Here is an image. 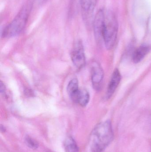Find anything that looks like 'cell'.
I'll list each match as a JSON object with an SVG mask.
<instances>
[{
    "label": "cell",
    "instance_id": "e0dca14e",
    "mask_svg": "<svg viewBox=\"0 0 151 152\" xmlns=\"http://www.w3.org/2000/svg\"><path fill=\"white\" fill-rule=\"evenodd\" d=\"M50 152V151H48V152Z\"/></svg>",
    "mask_w": 151,
    "mask_h": 152
},
{
    "label": "cell",
    "instance_id": "3957f363",
    "mask_svg": "<svg viewBox=\"0 0 151 152\" xmlns=\"http://www.w3.org/2000/svg\"><path fill=\"white\" fill-rule=\"evenodd\" d=\"M118 21L115 15L111 12H107L105 18L103 40L107 50H111L115 45L118 37Z\"/></svg>",
    "mask_w": 151,
    "mask_h": 152
},
{
    "label": "cell",
    "instance_id": "7a4b0ae2",
    "mask_svg": "<svg viewBox=\"0 0 151 152\" xmlns=\"http://www.w3.org/2000/svg\"><path fill=\"white\" fill-rule=\"evenodd\" d=\"M33 7L31 1L26 2L13 20L4 28L1 33L2 37H11L19 34L26 26Z\"/></svg>",
    "mask_w": 151,
    "mask_h": 152
},
{
    "label": "cell",
    "instance_id": "9c48e42d",
    "mask_svg": "<svg viewBox=\"0 0 151 152\" xmlns=\"http://www.w3.org/2000/svg\"><path fill=\"white\" fill-rule=\"evenodd\" d=\"M151 49V46L147 45H142L139 46L133 53L132 57L133 62L135 63H138L141 62L149 53Z\"/></svg>",
    "mask_w": 151,
    "mask_h": 152
},
{
    "label": "cell",
    "instance_id": "277c9868",
    "mask_svg": "<svg viewBox=\"0 0 151 152\" xmlns=\"http://www.w3.org/2000/svg\"><path fill=\"white\" fill-rule=\"evenodd\" d=\"M71 59L74 66L78 69L82 68L86 64V57L81 41H78L74 44L71 53Z\"/></svg>",
    "mask_w": 151,
    "mask_h": 152
},
{
    "label": "cell",
    "instance_id": "9a60e30c",
    "mask_svg": "<svg viewBox=\"0 0 151 152\" xmlns=\"http://www.w3.org/2000/svg\"><path fill=\"white\" fill-rule=\"evenodd\" d=\"M1 132L3 133H4L6 131V128H5V127L2 125L1 126Z\"/></svg>",
    "mask_w": 151,
    "mask_h": 152
},
{
    "label": "cell",
    "instance_id": "8fae6325",
    "mask_svg": "<svg viewBox=\"0 0 151 152\" xmlns=\"http://www.w3.org/2000/svg\"><path fill=\"white\" fill-rule=\"evenodd\" d=\"M64 148L65 152H79V148L73 137L67 136L64 142Z\"/></svg>",
    "mask_w": 151,
    "mask_h": 152
},
{
    "label": "cell",
    "instance_id": "6da1fadb",
    "mask_svg": "<svg viewBox=\"0 0 151 152\" xmlns=\"http://www.w3.org/2000/svg\"><path fill=\"white\" fill-rule=\"evenodd\" d=\"M113 137L114 134L110 121L98 124L90 136V146L92 152H103L112 142Z\"/></svg>",
    "mask_w": 151,
    "mask_h": 152
},
{
    "label": "cell",
    "instance_id": "4fadbf2b",
    "mask_svg": "<svg viewBox=\"0 0 151 152\" xmlns=\"http://www.w3.org/2000/svg\"><path fill=\"white\" fill-rule=\"evenodd\" d=\"M25 142L29 148L33 150H35L38 148L39 146L38 143L35 140L29 136H26L25 137Z\"/></svg>",
    "mask_w": 151,
    "mask_h": 152
},
{
    "label": "cell",
    "instance_id": "7c38bea8",
    "mask_svg": "<svg viewBox=\"0 0 151 152\" xmlns=\"http://www.w3.org/2000/svg\"><path fill=\"white\" fill-rule=\"evenodd\" d=\"M79 81L77 79H73L68 83L67 92L71 99L75 96L79 90Z\"/></svg>",
    "mask_w": 151,
    "mask_h": 152
},
{
    "label": "cell",
    "instance_id": "30bf717a",
    "mask_svg": "<svg viewBox=\"0 0 151 152\" xmlns=\"http://www.w3.org/2000/svg\"><path fill=\"white\" fill-rule=\"evenodd\" d=\"M90 97L89 93L87 90L79 89L76 95L72 100L82 107H85L89 102Z\"/></svg>",
    "mask_w": 151,
    "mask_h": 152
},
{
    "label": "cell",
    "instance_id": "8992f818",
    "mask_svg": "<svg viewBox=\"0 0 151 152\" xmlns=\"http://www.w3.org/2000/svg\"><path fill=\"white\" fill-rule=\"evenodd\" d=\"M105 14L103 10L98 11L94 19V30L96 40L98 42L103 40V32L104 26Z\"/></svg>",
    "mask_w": 151,
    "mask_h": 152
},
{
    "label": "cell",
    "instance_id": "5b68a950",
    "mask_svg": "<svg viewBox=\"0 0 151 152\" xmlns=\"http://www.w3.org/2000/svg\"><path fill=\"white\" fill-rule=\"evenodd\" d=\"M104 72L102 67L97 62H94L91 67V81L95 90L99 91L103 86Z\"/></svg>",
    "mask_w": 151,
    "mask_h": 152
},
{
    "label": "cell",
    "instance_id": "2e32d148",
    "mask_svg": "<svg viewBox=\"0 0 151 152\" xmlns=\"http://www.w3.org/2000/svg\"><path fill=\"white\" fill-rule=\"evenodd\" d=\"M38 1L40 3L43 4V3L46 2L47 0H38Z\"/></svg>",
    "mask_w": 151,
    "mask_h": 152
},
{
    "label": "cell",
    "instance_id": "5bb4252c",
    "mask_svg": "<svg viewBox=\"0 0 151 152\" xmlns=\"http://www.w3.org/2000/svg\"><path fill=\"white\" fill-rule=\"evenodd\" d=\"M0 90H1V94L2 95L5 94V92H6V88H5L4 84L1 81V84H0Z\"/></svg>",
    "mask_w": 151,
    "mask_h": 152
},
{
    "label": "cell",
    "instance_id": "ba28073f",
    "mask_svg": "<svg viewBox=\"0 0 151 152\" xmlns=\"http://www.w3.org/2000/svg\"><path fill=\"white\" fill-rule=\"evenodd\" d=\"M121 76L118 69H114L109 82L106 92V96L107 98H110L114 94L117 89L121 80Z\"/></svg>",
    "mask_w": 151,
    "mask_h": 152
},
{
    "label": "cell",
    "instance_id": "52a82bcc",
    "mask_svg": "<svg viewBox=\"0 0 151 152\" xmlns=\"http://www.w3.org/2000/svg\"><path fill=\"white\" fill-rule=\"evenodd\" d=\"M96 0H80L82 17L85 23L89 24L95 7Z\"/></svg>",
    "mask_w": 151,
    "mask_h": 152
}]
</instances>
